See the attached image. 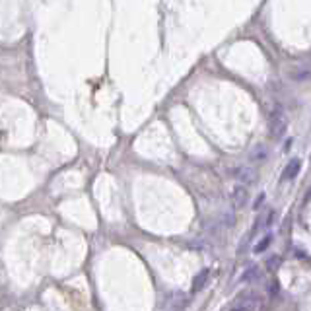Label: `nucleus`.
<instances>
[{"instance_id": "obj_2", "label": "nucleus", "mask_w": 311, "mask_h": 311, "mask_svg": "<svg viewBox=\"0 0 311 311\" xmlns=\"http://www.w3.org/2000/svg\"><path fill=\"white\" fill-rule=\"evenodd\" d=\"M249 200V191L245 185H235L231 189V195H230V203L233 208H243L247 205Z\"/></svg>"}, {"instance_id": "obj_8", "label": "nucleus", "mask_w": 311, "mask_h": 311, "mask_svg": "<svg viewBox=\"0 0 311 311\" xmlns=\"http://www.w3.org/2000/svg\"><path fill=\"white\" fill-rule=\"evenodd\" d=\"M270 243H272V235L263 237V240H261L257 245H255V253H263V251H267V249L270 247Z\"/></svg>"}, {"instance_id": "obj_4", "label": "nucleus", "mask_w": 311, "mask_h": 311, "mask_svg": "<svg viewBox=\"0 0 311 311\" xmlns=\"http://www.w3.org/2000/svg\"><path fill=\"white\" fill-rule=\"evenodd\" d=\"M300 169H302V160H298V158H294V160L288 161V166H286L284 173H282V177L286 179V181H290V179H294L298 173H300Z\"/></svg>"}, {"instance_id": "obj_1", "label": "nucleus", "mask_w": 311, "mask_h": 311, "mask_svg": "<svg viewBox=\"0 0 311 311\" xmlns=\"http://www.w3.org/2000/svg\"><path fill=\"white\" fill-rule=\"evenodd\" d=\"M268 123H270V136H272V138H280V136L286 133V129H288V117H286L284 109L280 105H276L275 109L270 111Z\"/></svg>"}, {"instance_id": "obj_3", "label": "nucleus", "mask_w": 311, "mask_h": 311, "mask_svg": "<svg viewBox=\"0 0 311 311\" xmlns=\"http://www.w3.org/2000/svg\"><path fill=\"white\" fill-rule=\"evenodd\" d=\"M233 175H235V179L240 181V185H249V183L257 181L255 171H253L251 168H237L235 171H233Z\"/></svg>"}, {"instance_id": "obj_5", "label": "nucleus", "mask_w": 311, "mask_h": 311, "mask_svg": "<svg viewBox=\"0 0 311 311\" xmlns=\"http://www.w3.org/2000/svg\"><path fill=\"white\" fill-rule=\"evenodd\" d=\"M267 158H268L267 146H257V148H253L251 154H249V160L253 161V163H261V161H265Z\"/></svg>"}, {"instance_id": "obj_7", "label": "nucleus", "mask_w": 311, "mask_h": 311, "mask_svg": "<svg viewBox=\"0 0 311 311\" xmlns=\"http://www.w3.org/2000/svg\"><path fill=\"white\" fill-rule=\"evenodd\" d=\"M208 275H210V270L208 268H205V270H200L198 275H196V278H195V282H193V292H198L203 286H205V282L208 280Z\"/></svg>"}, {"instance_id": "obj_9", "label": "nucleus", "mask_w": 311, "mask_h": 311, "mask_svg": "<svg viewBox=\"0 0 311 311\" xmlns=\"http://www.w3.org/2000/svg\"><path fill=\"white\" fill-rule=\"evenodd\" d=\"M294 76V80H307V70H305V68H303L302 72H296V74H292Z\"/></svg>"}, {"instance_id": "obj_6", "label": "nucleus", "mask_w": 311, "mask_h": 311, "mask_svg": "<svg viewBox=\"0 0 311 311\" xmlns=\"http://www.w3.org/2000/svg\"><path fill=\"white\" fill-rule=\"evenodd\" d=\"M259 267L257 265H253V267H249L245 272H243V276H241V282H255V280H259Z\"/></svg>"}, {"instance_id": "obj_10", "label": "nucleus", "mask_w": 311, "mask_h": 311, "mask_svg": "<svg viewBox=\"0 0 311 311\" xmlns=\"http://www.w3.org/2000/svg\"><path fill=\"white\" fill-rule=\"evenodd\" d=\"M233 222H235V218L231 214H224V224L226 226H233Z\"/></svg>"}]
</instances>
